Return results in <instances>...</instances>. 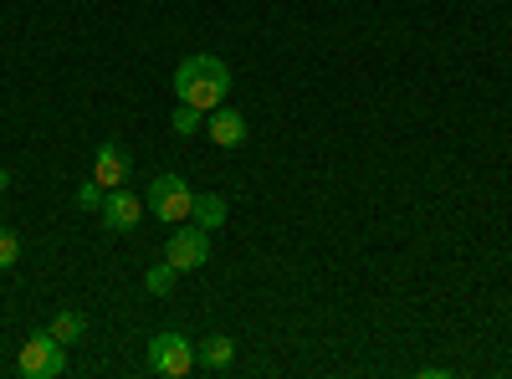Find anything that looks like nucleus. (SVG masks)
Instances as JSON below:
<instances>
[{
  "label": "nucleus",
  "instance_id": "11",
  "mask_svg": "<svg viewBox=\"0 0 512 379\" xmlns=\"http://www.w3.org/2000/svg\"><path fill=\"white\" fill-rule=\"evenodd\" d=\"M82 333H88V318H82L77 308H62V313L52 318V339H57V344H82Z\"/></svg>",
  "mask_w": 512,
  "mask_h": 379
},
{
  "label": "nucleus",
  "instance_id": "12",
  "mask_svg": "<svg viewBox=\"0 0 512 379\" xmlns=\"http://www.w3.org/2000/svg\"><path fill=\"white\" fill-rule=\"evenodd\" d=\"M200 129H205V108L180 103V108H175V134H180V139H190V134H200Z\"/></svg>",
  "mask_w": 512,
  "mask_h": 379
},
{
  "label": "nucleus",
  "instance_id": "1",
  "mask_svg": "<svg viewBox=\"0 0 512 379\" xmlns=\"http://www.w3.org/2000/svg\"><path fill=\"white\" fill-rule=\"evenodd\" d=\"M231 93V72L221 57H210V52H195L175 67V98L190 103V108H221V98Z\"/></svg>",
  "mask_w": 512,
  "mask_h": 379
},
{
  "label": "nucleus",
  "instance_id": "5",
  "mask_svg": "<svg viewBox=\"0 0 512 379\" xmlns=\"http://www.w3.org/2000/svg\"><path fill=\"white\" fill-rule=\"evenodd\" d=\"M164 262L175 267V272H195L210 262V231L200 226H175V236L164 241Z\"/></svg>",
  "mask_w": 512,
  "mask_h": 379
},
{
  "label": "nucleus",
  "instance_id": "14",
  "mask_svg": "<svg viewBox=\"0 0 512 379\" xmlns=\"http://www.w3.org/2000/svg\"><path fill=\"white\" fill-rule=\"evenodd\" d=\"M175 277H180V272H175V267H169V262H164V267H154V272L144 277V287L154 292V298H164V292H169V287H175Z\"/></svg>",
  "mask_w": 512,
  "mask_h": 379
},
{
  "label": "nucleus",
  "instance_id": "7",
  "mask_svg": "<svg viewBox=\"0 0 512 379\" xmlns=\"http://www.w3.org/2000/svg\"><path fill=\"white\" fill-rule=\"evenodd\" d=\"M134 175V164H128V154L108 139V144H98V159H93V185L108 195V190H123V180Z\"/></svg>",
  "mask_w": 512,
  "mask_h": 379
},
{
  "label": "nucleus",
  "instance_id": "8",
  "mask_svg": "<svg viewBox=\"0 0 512 379\" xmlns=\"http://www.w3.org/2000/svg\"><path fill=\"white\" fill-rule=\"evenodd\" d=\"M205 134L216 139L221 149H241L246 144V118L236 108H210L205 113Z\"/></svg>",
  "mask_w": 512,
  "mask_h": 379
},
{
  "label": "nucleus",
  "instance_id": "10",
  "mask_svg": "<svg viewBox=\"0 0 512 379\" xmlns=\"http://www.w3.org/2000/svg\"><path fill=\"white\" fill-rule=\"evenodd\" d=\"M190 221H195L200 231H221V226H226V200H221V195H195Z\"/></svg>",
  "mask_w": 512,
  "mask_h": 379
},
{
  "label": "nucleus",
  "instance_id": "16",
  "mask_svg": "<svg viewBox=\"0 0 512 379\" xmlns=\"http://www.w3.org/2000/svg\"><path fill=\"white\" fill-rule=\"evenodd\" d=\"M0 190H11V170H0Z\"/></svg>",
  "mask_w": 512,
  "mask_h": 379
},
{
  "label": "nucleus",
  "instance_id": "15",
  "mask_svg": "<svg viewBox=\"0 0 512 379\" xmlns=\"http://www.w3.org/2000/svg\"><path fill=\"white\" fill-rule=\"evenodd\" d=\"M77 205H82V210H93V205H103V190H98V185L88 180V185L77 190Z\"/></svg>",
  "mask_w": 512,
  "mask_h": 379
},
{
  "label": "nucleus",
  "instance_id": "3",
  "mask_svg": "<svg viewBox=\"0 0 512 379\" xmlns=\"http://www.w3.org/2000/svg\"><path fill=\"white\" fill-rule=\"evenodd\" d=\"M195 369V344L185 333H154L149 339V374L159 379H185Z\"/></svg>",
  "mask_w": 512,
  "mask_h": 379
},
{
  "label": "nucleus",
  "instance_id": "6",
  "mask_svg": "<svg viewBox=\"0 0 512 379\" xmlns=\"http://www.w3.org/2000/svg\"><path fill=\"white\" fill-rule=\"evenodd\" d=\"M144 210H149V205L128 190V185H123V190H108V195H103V226L123 236V231H134V226L144 221Z\"/></svg>",
  "mask_w": 512,
  "mask_h": 379
},
{
  "label": "nucleus",
  "instance_id": "13",
  "mask_svg": "<svg viewBox=\"0 0 512 379\" xmlns=\"http://www.w3.org/2000/svg\"><path fill=\"white\" fill-rule=\"evenodd\" d=\"M16 262H21V236L0 226V272H6V267H16Z\"/></svg>",
  "mask_w": 512,
  "mask_h": 379
},
{
  "label": "nucleus",
  "instance_id": "2",
  "mask_svg": "<svg viewBox=\"0 0 512 379\" xmlns=\"http://www.w3.org/2000/svg\"><path fill=\"white\" fill-rule=\"evenodd\" d=\"M16 369L26 379H57L67 369V344L52 339V328H36L31 339L21 344V354H16Z\"/></svg>",
  "mask_w": 512,
  "mask_h": 379
},
{
  "label": "nucleus",
  "instance_id": "4",
  "mask_svg": "<svg viewBox=\"0 0 512 379\" xmlns=\"http://www.w3.org/2000/svg\"><path fill=\"white\" fill-rule=\"evenodd\" d=\"M144 205H149V216H159V221H190L195 190H190V180H180V175H159V180L149 185Z\"/></svg>",
  "mask_w": 512,
  "mask_h": 379
},
{
  "label": "nucleus",
  "instance_id": "9",
  "mask_svg": "<svg viewBox=\"0 0 512 379\" xmlns=\"http://www.w3.org/2000/svg\"><path fill=\"white\" fill-rule=\"evenodd\" d=\"M231 359H236V344L226 339V333H210L205 344H195V369H205V374L231 369Z\"/></svg>",
  "mask_w": 512,
  "mask_h": 379
}]
</instances>
